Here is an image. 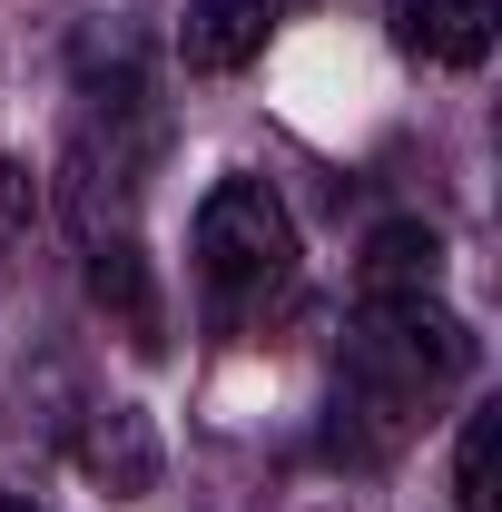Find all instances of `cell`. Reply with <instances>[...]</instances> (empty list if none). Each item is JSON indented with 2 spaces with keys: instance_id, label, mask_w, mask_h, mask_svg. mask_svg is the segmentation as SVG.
<instances>
[{
  "instance_id": "52a82bcc",
  "label": "cell",
  "mask_w": 502,
  "mask_h": 512,
  "mask_svg": "<svg viewBox=\"0 0 502 512\" xmlns=\"http://www.w3.org/2000/svg\"><path fill=\"white\" fill-rule=\"evenodd\" d=\"M493 453H502V404H473L463 444H453V503L463 512H493Z\"/></svg>"
},
{
  "instance_id": "3957f363",
  "label": "cell",
  "mask_w": 502,
  "mask_h": 512,
  "mask_svg": "<svg viewBox=\"0 0 502 512\" xmlns=\"http://www.w3.org/2000/svg\"><path fill=\"white\" fill-rule=\"evenodd\" d=\"M394 40L434 69H483L493 60V30H502V0H384Z\"/></svg>"
},
{
  "instance_id": "6da1fadb",
  "label": "cell",
  "mask_w": 502,
  "mask_h": 512,
  "mask_svg": "<svg viewBox=\"0 0 502 512\" xmlns=\"http://www.w3.org/2000/svg\"><path fill=\"white\" fill-rule=\"evenodd\" d=\"M463 375H473V335H463V316L434 306V286L424 296H365L345 365H335V444L394 453Z\"/></svg>"
},
{
  "instance_id": "5b68a950",
  "label": "cell",
  "mask_w": 502,
  "mask_h": 512,
  "mask_svg": "<svg viewBox=\"0 0 502 512\" xmlns=\"http://www.w3.org/2000/svg\"><path fill=\"white\" fill-rule=\"evenodd\" d=\"M443 266V237L434 227H384L375 247H365V296H424Z\"/></svg>"
},
{
  "instance_id": "8992f818",
  "label": "cell",
  "mask_w": 502,
  "mask_h": 512,
  "mask_svg": "<svg viewBox=\"0 0 502 512\" xmlns=\"http://www.w3.org/2000/svg\"><path fill=\"white\" fill-rule=\"evenodd\" d=\"M89 296H99V306H119L138 335L158 325V306H148V266H138L128 237H89Z\"/></svg>"
},
{
  "instance_id": "277c9868",
  "label": "cell",
  "mask_w": 502,
  "mask_h": 512,
  "mask_svg": "<svg viewBox=\"0 0 502 512\" xmlns=\"http://www.w3.org/2000/svg\"><path fill=\"white\" fill-rule=\"evenodd\" d=\"M276 20H286V0H188L178 10V60L207 69V79H227V69L266 60Z\"/></svg>"
},
{
  "instance_id": "9c48e42d",
  "label": "cell",
  "mask_w": 502,
  "mask_h": 512,
  "mask_svg": "<svg viewBox=\"0 0 502 512\" xmlns=\"http://www.w3.org/2000/svg\"><path fill=\"white\" fill-rule=\"evenodd\" d=\"M0 512H50V503H30V493H0Z\"/></svg>"
},
{
  "instance_id": "ba28073f",
  "label": "cell",
  "mask_w": 502,
  "mask_h": 512,
  "mask_svg": "<svg viewBox=\"0 0 502 512\" xmlns=\"http://www.w3.org/2000/svg\"><path fill=\"white\" fill-rule=\"evenodd\" d=\"M30 227H40V178L20 158H0V256L30 247Z\"/></svg>"
},
{
  "instance_id": "7a4b0ae2",
  "label": "cell",
  "mask_w": 502,
  "mask_h": 512,
  "mask_svg": "<svg viewBox=\"0 0 502 512\" xmlns=\"http://www.w3.org/2000/svg\"><path fill=\"white\" fill-rule=\"evenodd\" d=\"M197 266L217 296H266L296 276V227H286L266 178H217L197 197Z\"/></svg>"
}]
</instances>
